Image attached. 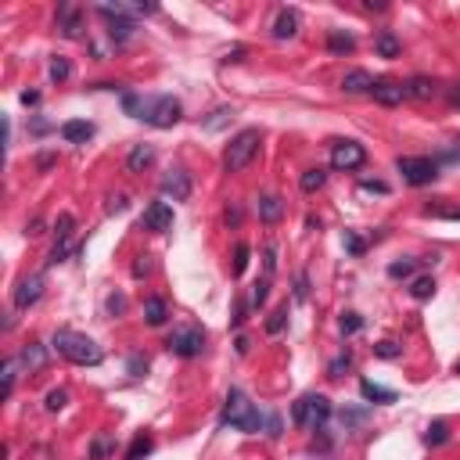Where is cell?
Returning a JSON list of instances; mask_svg holds the SVG:
<instances>
[{
	"label": "cell",
	"instance_id": "1",
	"mask_svg": "<svg viewBox=\"0 0 460 460\" xmlns=\"http://www.w3.org/2000/svg\"><path fill=\"white\" fill-rule=\"evenodd\" d=\"M50 345H54L58 356H65L69 363H80V367H97V363L104 360L101 345H97L90 334H80V331H69V327L54 331Z\"/></svg>",
	"mask_w": 460,
	"mask_h": 460
},
{
	"label": "cell",
	"instance_id": "2",
	"mask_svg": "<svg viewBox=\"0 0 460 460\" xmlns=\"http://www.w3.org/2000/svg\"><path fill=\"white\" fill-rule=\"evenodd\" d=\"M223 428H238L245 435H259L263 432V414L259 407L241 392V388H230L226 392V402H223V417H219Z\"/></svg>",
	"mask_w": 460,
	"mask_h": 460
},
{
	"label": "cell",
	"instance_id": "3",
	"mask_svg": "<svg viewBox=\"0 0 460 460\" xmlns=\"http://www.w3.org/2000/svg\"><path fill=\"white\" fill-rule=\"evenodd\" d=\"M137 119H144L155 130H169V126H177L184 119V104L172 97V94H155V97L141 101V115H137Z\"/></svg>",
	"mask_w": 460,
	"mask_h": 460
},
{
	"label": "cell",
	"instance_id": "4",
	"mask_svg": "<svg viewBox=\"0 0 460 460\" xmlns=\"http://www.w3.org/2000/svg\"><path fill=\"white\" fill-rule=\"evenodd\" d=\"M331 399L327 395H320V392H306V395H299V402L292 407V421L299 425V428H306V432H324V425L331 421Z\"/></svg>",
	"mask_w": 460,
	"mask_h": 460
},
{
	"label": "cell",
	"instance_id": "5",
	"mask_svg": "<svg viewBox=\"0 0 460 460\" xmlns=\"http://www.w3.org/2000/svg\"><path fill=\"white\" fill-rule=\"evenodd\" d=\"M259 144H263V133H259L256 126L234 133V137H230V144H226V151H223V169H226V172H241V169L256 158Z\"/></svg>",
	"mask_w": 460,
	"mask_h": 460
},
{
	"label": "cell",
	"instance_id": "6",
	"mask_svg": "<svg viewBox=\"0 0 460 460\" xmlns=\"http://www.w3.org/2000/svg\"><path fill=\"white\" fill-rule=\"evenodd\" d=\"M439 158H428V155H399L395 158V169L402 172V180H407L410 187H425L439 177Z\"/></svg>",
	"mask_w": 460,
	"mask_h": 460
},
{
	"label": "cell",
	"instance_id": "7",
	"mask_svg": "<svg viewBox=\"0 0 460 460\" xmlns=\"http://www.w3.org/2000/svg\"><path fill=\"white\" fill-rule=\"evenodd\" d=\"M165 349L172 356H180V360H195L205 349V331L198 324H184V327H177V331L165 338Z\"/></svg>",
	"mask_w": 460,
	"mask_h": 460
},
{
	"label": "cell",
	"instance_id": "8",
	"mask_svg": "<svg viewBox=\"0 0 460 460\" xmlns=\"http://www.w3.org/2000/svg\"><path fill=\"white\" fill-rule=\"evenodd\" d=\"M158 191L162 198H172V202H187L191 198V172L184 165H172L162 172V180H158Z\"/></svg>",
	"mask_w": 460,
	"mask_h": 460
},
{
	"label": "cell",
	"instance_id": "9",
	"mask_svg": "<svg viewBox=\"0 0 460 460\" xmlns=\"http://www.w3.org/2000/svg\"><path fill=\"white\" fill-rule=\"evenodd\" d=\"M367 162V148L363 144H356V141H334L331 144V165L334 169H360Z\"/></svg>",
	"mask_w": 460,
	"mask_h": 460
},
{
	"label": "cell",
	"instance_id": "10",
	"mask_svg": "<svg viewBox=\"0 0 460 460\" xmlns=\"http://www.w3.org/2000/svg\"><path fill=\"white\" fill-rule=\"evenodd\" d=\"M43 288H47V280H43V273H29V277H22L18 280V288H15V310H29V306H36L40 299H43Z\"/></svg>",
	"mask_w": 460,
	"mask_h": 460
},
{
	"label": "cell",
	"instance_id": "11",
	"mask_svg": "<svg viewBox=\"0 0 460 460\" xmlns=\"http://www.w3.org/2000/svg\"><path fill=\"white\" fill-rule=\"evenodd\" d=\"M58 33H62L65 40H80L83 36V11L76 4H58Z\"/></svg>",
	"mask_w": 460,
	"mask_h": 460
},
{
	"label": "cell",
	"instance_id": "12",
	"mask_svg": "<svg viewBox=\"0 0 460 460\" xmlns=\"http://www.w3.org/2000/svg\"><path fill=\"white\" fill-rule=\"evenodd\" d=\"M371 97H374L378 104H385V108H395L402 97H407V87H402L399 80H374Z\"/></svg>",
	"mask_w": 460,
	"mask_h": 460
},
{
	"label": "cell",
	"instance_id": "13",
	"mask_svg": "<svg viewBox=\"0 0 460 460\" xmlns=\"http://www.w3.org/2000/svg\"><path fill=\"white\" fill-rule=\"evenodd\" d=\"M144 226L155 230V234H165V230H172V209L165 202H151L144 209Z\"/></svg>",
	"mask_w": 460,
	"mask_h": 460
},
{
	"label": "cell",
	"instance_id": "14",
	"mask_svg": "<svg viewBox=\"0 0 460 460\" xmlns=\"http://www.w3.org/2000/svg\"><path fill=\"white\" fill-rule=\"evenodd\" d=\"M43 363H47V345H40V341H33V345H22V353H18V367H22L26 374H36V371H43Z\"/></svg>",
	"mask_w": 460,
	"mask_h": 460
},
{
	"label": "cell",
	"instance_id": "15",
	"mask_svg": "<svg viewBox=\"0 0 460 460\" xmlns=\"http://www.w3.org/2000/svg\"><path fill=\"white\" fill-rule=\"evenodd\" d=\"M155 165V148L151 144H133L130 148V155H126V172H144V169H151Z\"/></svg>",
	"mask_w": 460,
	"mask_h": 460
},
{
	"label": "cell",
	"instance_id": "16",
	"mask_svg": "<svg viewBox=\"0 0 460 460\" xmlns=\"http://www.w3.org/2000/svg\"><path fill=\"white\" fill-rule=\"evenodd\" d=\"M341 90L345 94H371L374 90V76L367 69H353V72L341 76Z\"/></svg>",
	"mask_w": 460,
	"mask_h": 460
},
{
	"label": "cell",
	"instance_id": "17",
	"mask_svg": "<svg viewBox=\"0 0 460 460\" xmlns=\"http://www.w3.org/2000/svg\"><path fill=\"white\" fill-rule=\"evenodd\" d=\"M94 137V123H87V119H69V123H62V141H69V144H87Z\"/></svg>",
	"mask_w": 460,
	"mask_h": 460
},
{
	"label": "cell",
	"instance_id": "18",
	"mask_svg": "<svg viewBox=\"0 0 460 460\" xmlns=\"http://www.w3.org/2000/svg\"><path fill=\"white\" fill-rule=\"evenodd\" d=\"M299 33V11L295 8H284L273 22V40H292Z\"/></svg>",
	"mask_w": 460,
	"mask_h": 460
},
{
	"label": "cell",
	"instance_id": "19",
	"mask_svg": "<svg viewBox=\"0 0 460 460\" xmlns=\"http://www.w3.org/2000/svg\"><path fill=\"white\" fill-rule=\"evenodd\" d=\"M234 115H238L234 104H219V108H212L205 119H202V130H205V133H216V130H223L230 119H234Z\"/></svg>",
	"mask_w": 460,
	"mask_h": 460
},
{
	"label": "cell",
	"instance_id": "20",
	"mask_svg": "<svg viewBox=\"0 0 460 460\" xmlns=\"http://www.w3.org/2000/svg\"><path fill=\"white\" fill-rule=\"evenodd\" d=\"M133 33H137V22H133V18H108V36H111L115 47H119V43H130Z\"/></svg>",
	"mask_w": 460,
	"mask_h": 460
},
{
	"label": "cell",
	"instance_id": "21",
	"mask_svg": "<svg viewBox=\"0 0 460 460\" xmlns=\"http://www.w3.org/2000/svg\"><path fill=\"white\" fill-rule=\"evenodd\" d=\"M280 216H284V202H280V195H263V198H259V219H263L266 226H273Z\"/></svg>",
	"mask_w": 460,
	"mask_h": 460
},
{
	"label": "cell",
	"instance_id": "22",
	"mask_svg": "<svg viewBox=\"0 0 460 460\" xmlns=\"http://www.w3.org/2000/svg\"><path fill=\"white\" fill-rule=\"evenodd\" d=\"M144 320H148V327H162V324L169 320V306H165V299H158V295L144 299Z\"/></svg>",
	"mask_w": 460,
	"mask_h": 460
},
{
	"label": "cell",
	"instance_id": "23",
	"mask_svg": "<svg viewBox=\"0 0 460 460\" xmlns=\"http://www.w3.org/2000/svg\"><path fill=\"white\" fill-rule=\"evenodd\" d=\"M327 50L331 54H338V58H345V54H353L356 50V40L345 33V29H331L327 33Z\"/></svg>",
	"mask_w": 460,
	"mask_h": 460
},
{
	"label": "cell",
	"instance_id": "24",
	"mask_svg": "<svg viewBox=\"0 0 460 460\" xmlns=\"http://www.w3.org/2000/svg\"><path fill=\"white\" fill-rule=\"evenodd\" d=\"M360 395L367 399V402H381V407H385V402H395L399 395L392 392V388H385V385H374V381H360Z\"/></svg>",
	"mask_w": 460,
	"mask_h": 460
},
{
	"label": "cell",
	"instance_id": "25",
	"mask_svg": "<svg viewBox=\"0 0 460 460\" xmlns=\"http://www.w3.org/2000/svg\"><path fill=\"white\" fill-rule=\"evenodd\" d=\"M374 50H378V58H399V54H402V43L395 40L392 29H381V33L374 36Z\"/></svg>",
	"mask_w": 460,
	"mask_h": 460
},
{
	"label": "cell",
	"instance_id": "26",
	"mask_svg": "<svg viewBox=\"0 0 460 460\" xmlns=\"http://www.w3.org/2000/svg\"><path fill=\"white\" fill-rule=\"evenodd\" d=\"M402 87H407V97H414V101L435 97V80H428V76H414V80H407Z\"/></svg>",
	"mask_w": 460,
	"mask_h": 460
},
{
	"label": "cell",
	"instance_id": "27",
	"mask_svg": "<svg viewBox=\"0 0 460 460\" xmlns=\"http://www.w3.org/2000/svg\"><path fill=\"white\" fill-rule=\"evenodd\" d=\"M151 449H155V439H151L148 432H141V435L130 442V449H126V456H123V460H144Z\"/></svg>",
	"mask_w": 460,
	"mask_h": 460
},
{
	"label": "cell",
	"instance_id": "28",
	"mask_svg": "<svg viewBox=\"0 0 460 460\" xmlns=\"http://www.w3.org/2000/svg\"><path fill=\"white\" fill-rule=\"evenodd\" d=\"M324 184H327V172H324L320 165H317V169H306V172H302V177H299V187H302L306 195H313V191H320Z\"/></svg>",
	"mask_w": 460,
	"mask_h": 460
},
{
	"label": "cell",
	"instance_id": "29",
	"mask_svg": "<svg viewBox=\"0 0 460 460\" xmlns=\"http://www.w3.org/2000/svg\"><path fill=\"white\" fill-rule=\"evenodd\" d=\"M425 442H428V446L449 442V425H446V421H432V425L425 428Z\"/></svg>",
	"mask_w": 460,
	"mask_h": 460
},
{
	"label": "cell",
	"instance_id": "30",
	"mask_svg": "<svg viewBox=\"0 0 460 460\" xmlns=\"http://www.w3.org/2000/svg\"><path fill=\"white\" fill-rule=\"evenodd\" d=\"M47 72H50V80H54V83H65V80L72 76V65H69V58L54 54V58H50V69H47Z\"/></svg>",
	"mask_w": 460,
	"mask_h": 460
},
{
	"label": "cell",
	"instance_id": "31",
	"mask_svg": "<svg viewBox=\"0 0 460 460\" xmlns=\"http://www.w3.org/2000/svg\"><path fill=\"white\" fill-rule=\"evenodd\" d=\"M414 270H417V259H395V263H388V277L392 280H407V277H414Z\"/></svg>",
	"mask_w": 460,
	"mask_h": 460
},
{
	"label": "cell",
	"instance_id": "32",
	"mask_svg": "<svg viewBox=\"0 0 460 460\" xmlns=\"http://www.w3.org/2000/svg\"><path fill=\"white\" fill-rule=\"evenodd\" d=\"M349 367H353V353L345 349V353H338V356L327 363V378H334V381H338V378H345V371H349Z\"/></svg>",
	"mask_w": 460,
	"mask_h": 460
},
{
	"label": "cell",
	"instance_id": "33",
	"mask_svg": "<svg viewBox=\"0 0 460 460\" xmlns=\"http://www.w3.org/2000/svg\"><path fill=\"white\" fill-rule=\"evenodd\" d=\"M410 295H414L417 302H428V299L435 295V280H432V277H417V280L410 284Z\"/></svg>",
	"mask_w": 460,
	"mask_h": 460
},
{
	"label": "cell",
	"instance_id": "34",
	"mask_svg": "<svg viewBox=\"0 0 460 460\" xmlns=\"http://www.w3.org/2000/svg\"><path fill=\"white\" fill-rule=\"evenodd\" d=\"M374 356H381V360H399V356H402V345L392 341V338H385V341L374 345Z\"/></svg>",
	"mask_w": 460,
	"mask_h": 460
},
{
	"label": "cell",
	"instance_id": "35",
	"mask_svg": "<svg viewBox=\"0 0 460 460\" xmlns=\"http://www.w3.org/2000/svg\"><path fill=\"white\" fill-rule=\"evenodd\" d=\"M72 226H76V219H72V212H62L58 216V245H69V234H72Z\"/></svg>",
	"mask_w": 460,
	"mask_h": 460
},
{
	"label": "cell",
	"instance_id": "36",
	"mask_svg": "<svg viewBox=\"0 0 460 460\" xmlns=\"http://www.w3.org/2000/svg\"><path fill=\"white\" fill-rule=\"evenodd\" d=\"M65 402H69V392H65V388H50L47 399H43V407H47L50 414H58V410L65 407Z\"/></svg>",
	"mask_w": 460,
	"mask_h": 460
},
{
	"label": "cell",
	"instance_id": "37",
	"mask_svg": "<svg viewBox=\"0 0 460 460\" xmlns=\"http://www.w3.org/2000/svg\"><path fill=\"white\" fill-rule=\"evenodd\" d=\"M248 259H252V248L245 241H238V248H234V277H241L248 270Z\"/></svg>",
	"mask_w": 460,
	"mask_h": 460
},
{
	"label": "cell",
	"instance_id": "38",
	"mask_svg": "<svg viewBox=\"0 0 460 460\" xmlns=\"http://www.w3.org/2000/svg\"><path fill=\"white\" fill-rule=\"evenodd\" d=\"M284 324H288V306H280V310H273V313L266 317V334H280Z\"/></svg>",
	"mask_w": 460,
	"mask_h": 460
},
{
	"label": "cell",
	"instance_id": "39",
	"mask_svg": "<svg viewBox=\"0 0 460 460\" xmlns=\"http://www.w3.org/2000/svg\"><path fill=\"white\" fill-rule=\"evenodd\" d=\"M338 327H341V334H356V331L363 327V317L349 310V313H341V320H338Z\"/></svg>",
	"mask_w": 460,
	"mask_h": 460
},
{
	"label": "cell",
	"instance_id": "40",
	"mask_svg": "<svg viewBox=\"0 0 460 460\" xmlns=\"http://www.w3.org/2000/svg\"><path fill=\"white\" fill-rule=\"evenodd\" d=\"M15 371H18V360H8L4 363V392H0L4 399H11V392H15V378H18Z\"/></svg>",
	"mask_w": 460,
	"mask_h": 460
},
{
	"label": "cell",
	"instance_id": "41",
	"mask_svg": "<svg viewBox=\"0 0 460 460\" xmlns=\"http://www.w3.org/2000/svg\"><path fill=\"white\" fill-rule=\"evenodd\" d=\"M341 241H345V248H349V256H363V252H367V241H363L360 234H353V230H345Z\"/></svg>",
	"mask_w": 460,
	"mask_h": 460
},
{
	"label": "cell",
	"instance_id": "42",
	"mask_svg": "<svg viewBox=\"0 0 460 460\" xmlns=\"http://www.w3.org/2000/svg\"><path fill=\"white\" fill-rule=\"evenodd\" d=\"M363 421H367V410H341V425H345V432L360 428Z\"/></svg>",
	"mask_w": 460,
	"mask_h": 460
},
{
	"label": "cell",
	"instance_id": "43",
	"mask_svg": "<svg viewBox=\"0 0 460 460\" xmlns=\"http://www.w3.org/2000/svg\"><path fill=\"white\" fill-rule=\"evenodd\" d=\"M263 432H266L270 439H280V432H284V421H280V414H266V417H263Z\"/></svg>",
	"mask_w": 460,
	"mask_h": 460
},
{
	"label": "cell",
	"instance_id": "44",
	"mask_svg": "<svg viewBox=\"0 0 460 460\" xmlns=\"http://www.w3.org/2000/svg\"><path fill=\"white\" fill-rule=\"evenodd\" d=\"M266 295H270V277H263V280H259V284L252 288V306L259 310V306L266 302Z\"/></svg>",
	"mask_w": 460,
	"mask_h": 460
},
{
	"label": "cell",
	"instance_id": "45",
	"mask_svg": "<svg viewBox=\"0 0 460 460\" xmlns=\"http://www.w3.org/2000/svg\"><path fill=\"white\" fill-rule=\"evenodd\" d=\"M104 306H108V313H111V317H123V313H126V295L115 292V295H108V302H104Z\"/></svg>",
	"mask_w": 460,
	"mask_h": 460
},
{
	"label": "cell",
	"instance_id": "46",
	"mask_svg": "<svg viewBox=\"0 0 460 460\" xmlns=\"http://www.w3.org/2000/svg\"><path fill=\"white\" fill-rule=\"evenodd\" d=\"M306 299H310V277L299 273L295 277V302H306Z\"/></svg>",
	"mask_w": 460,
	"mask_h": 460
},
{
	"label": "cell",
	"instance_id": "47",
	"mask_svg": "<svg viewBox=\"0 0 460 460\" xmlns=\"http://www.w3.org/2000/svg\"><path fill=\"white\" fill-rule=\"evenodd\" d=\"M360 191H374V195H388L392 187L385 180H360Z\"/></svg>",
	"mask_w": 460,
	"mask_h": 460
},
{
	"label": "cell",
	"instance_id": "48",
	"mask_svg": "<svg viewBox=\"0 0 460 460\" xmlns=\"http://www.w3.org/2000/svg\"><path fill=\"white\" fill-rule=\"evenodd\" d=\"M263 263H266V277H273V270H277V248L273 245L263 248Z\"/></svg>",
	"mask_w": 460,
	"mask_h": 460
},
{
	"label": "cell",
	"instance_id": "49",
	"mask_svg": "<svg viewBox=\"0 0 460 460\" xmlns=\"http://www.w3.org/2000/svg\"><path fill=\"white\" fill-rule=\"evenodd\" d=\"M245 54H248L245 47H230V50L223 54V62H245Z\"/></svg>",
	"mask_w": 460,
	"mask_h": 460
},
{
	"label": "cell",
	"instance_id": "50",
	"mask_svg": "<svg viewBox=\"0 0 460 460\" xmlns=\"http://www.w3.org/2000/svg\"><path fill=\"white\" fill-rule=\"evenodd\" d=\"M126 367H130V374H133V378H141V371H148V360H141V356H130V363H126Z\"/></svg>",
	"mask_w": 460,
	"mask_h": 460
},
{
	"label": "cell",
	"instance_id": "51",
	"mask_svg": "<svg viewBox=\"0 0 460 460\" xmlns=\"http://www.w3.org/2000/svg\"><path fill=\"white\" fill-rule=\"evenodd\" d=\"M90 453H94V460H104V456H108V439H94V449H90Z\"/></svg>",
	"mask_w": 460,
	"mask_h": 460
},
{
	"label": "cell",
	"instance_id": "52",
	"mask_svg": "<svg viewBox=\"0 0 460 460\" xmlns=\"http://www.w3.org/2000/svg\"><path fill=\"white\" fill-rule=\"evenodd\" d=\"M108 212H111V216H115V212H126V198H123V195H115V198L108 202Z\"/></svg>",
	"mask_w": 460,
	"mask_h": 460
},
{
	"label": "cell",
	"instance_id": "53",
	"mask_svg": "<svg viewBox=\"0 0 460 460\" xmlns=\"http://www.w3.org/2000/svg\"><path fill=\"white\" fill-rule=\"evenodd\" d=\"M226 223H230V226L241 223V209H238V205H226Z\"/></svg>",
	"mask_w": 460,
	"mask_h": 460
},
{
	"label": "cell",
	"instance_id": "54",
	"mask_svg": "<svg viewBox=\"0 0 460 460\" xmlns=\"http://www.w3.org/2000/svg\"><path fill=\"white\" fill-rule=\"evenodd\" d=\"M54 162H58V155H54V151H43V155L36 158V165H40V169H50Z\"/></svg>",
	"mask_w": 460,
	"mask_h": 460
},
{
	"label": "cell",
	"instance_id": "55",
	"mask_svg": "<svg viewBox=\"0 0 460 460\" xmlns=\"http://www.w3.org/2000/svg\"><path fill=\"white\" fill-rule=\"evenodd\" d=\"M22 104H26V108L40 104V94H36V90H26V94H22Z\"/></svg>",
	"mask_w": 460,
	"mask_h": 460
},
{
	"label": "cell",
	"instance_id": "56",
	"mask_svg": "<svg viewBox=\"0 0 460 460\" xmlns=\"http://www.w3.org/2000/svg\"><path fill=\"white\" fill-rule=\"evenodd\" d=\"M234 345H238V353H241V356H245V353L252 349V341H248L245 334H238V341H234Z\"/></svg>",
	"mask_w": 460,
	"mask_h": 460
},
{
	"label": "cell",
	"instance_id": "57",
	"mask_svg": "<svg viewBox=\"0 0 460 460\" xmlns=\"http://www.w3.org/2000/svg\"><path fill=\"white\" fill-rule=\"evenodd\" d=\"M26 234H33V238H36V234H43V223H40V219H33V223L26 226Z\"/></svg>",
	"mask_w": 460,
	"mask_h": 460
},
{
	"label": "cell",
	"instance_id": "58",
	"mask_svg": "<svg viewBox=\"0 0 460 460\" xmlns=\"http://www.w3.org/2000/svg\"><path fill=\"white\" fill-rule=\"evenodd\" d=\"M47 130H50L47 119H33V133H47Z\"/></svg>",
	"mask_w": 460,
	"mask_h": 460
},
{
	"label": "cell",
	"instance_id": "59",
	"mask_svg": "<svg viewBox=\"0 0 460 460\" xmlns=\"http://www.w3.org/2000/svg\"><path fill=\"white\" fill-rule=\"evenodd\" d=\"M449 104H453V108H460V83H456V87H449Z\"/></svg>",
	"mask_w": 460,
	"mask_h": 460
},
{
	"label": "cell",
	"instance_id": "60",
	"mask_svg": "<svg viewBox=\"0 0 460 460\" xmlns=\"http://www.w3.org/2000/svg\"><path fill=\"white\" fill-rule=\"evenodd\" d=\"M446 216H449V219H460V212H446Z\"/></svg>",
	"mask_w": 460,
	"mask_h": 460
},
{
	"label": "cell",
	"instance_id": "61",
	"mask_svg": "<svg viewBox=\"0 0 460 460\" xmlns=\"http://www.w3.org/2000/svg\"><path fill=\"white\" fill-rule=\"evenodd\" d=\"M453 371H456V374H460V360H456V367H453Z\"/></svg>",
	"mask_w": 460,
	"mask_h": 460
}]
</instances>
